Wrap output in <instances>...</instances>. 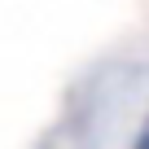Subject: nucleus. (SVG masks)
<instances>
[{
	"label": "nucleus",
	"mask_w": 149,
	"mask_h": 149,
	"mask_svg": "<svg viewBox=\"0 0 149 149\" xmlns=\"http://www.w3.org/2000/svg\"><path fill=\"white\" fill-rule=\"evenodd\" d=\"M136 149H149V123H145V132H140V140H136Z\"/></svg>",
	"instance_id": "obj_1"
}]
</instances>
